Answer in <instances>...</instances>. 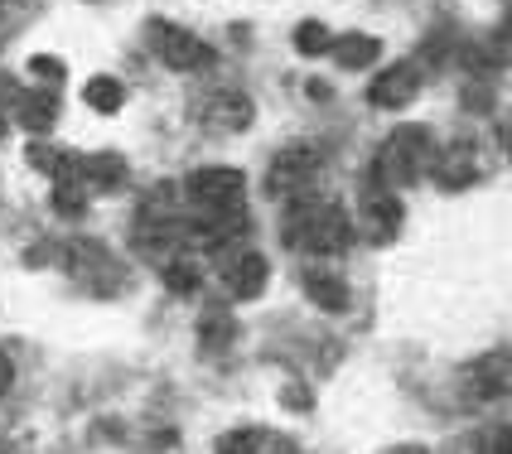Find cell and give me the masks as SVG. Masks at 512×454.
Masks as SVG:
<instances>
[{"label":"cell","mask_w":512,"mask_h":454,"mask_svg":"<svg viewBox=\"0 0 512 454\" xmlns=\"http://www.w3.org/2000/svg\"><path fill=\"white\" fill-rule=\"evenodd\" d=\"M281 242L285 247H300V252H319L334 256L353 242V223L339 203L314 199V194H300V199H285L281 213Z\"/></svg>","instance_id":"1"},{"label":"cell","mask_w":512,"mask_h":454,"mask_svg":"<svg viewBox=\"0 0 512 454\" xmlns=\"http://www.w3.org/2000/svg\"><path fill=\"white\" fill-rule=\"evenodd\" d=\"M430 160H435V136H430V126H416V121H406L397 126L387 145L377 150V160H372V184H382V189H406V184H416L421 174L430 170Z\"/></svg>","instance_id":"2"},{"label":"cell","mask_w":512,"mask_h":454,"mask_svg":"<svg viewBox=\"0 0 512 454\" xmlns=\"http://www.w3.org/2000/svg\"><path fill=\"white\" fill-rule=\"evenodd\" d=\"M68 276L83 285L87 295H97V300H107V295H121V285H126V271H121V261H116L102 242H73L68 247Z\"/></svg>","instance_id":"3"},{"label":"cell","mask_w":512,"mask_h":454,"mask_svg":"<svg viewBox=\"0 0 512 454\" xmlns=\"http://www.w3.org/2000/svg\"><path fill=\"white\" fill-rule=\"evenodd\" d=\"M145 34H150V49H155V58H160L165 68H174V73H199V68H208V63H213V49L203 44L199 34H189L184 25L150 20V25H145Z\"/></svg>","instance_id":"4"},{"label":"cell","mask_w":512,"mask_h":454,"mask_svg":"<svg viewBox=\"0 0 512 454\" xmlns=\"http://www.w3.org/2000/svg\"><path fill=\"white\" fill-rule=\"evenodd\" d=\"M184 194L194 208H237L247 199V174L228 170V165H208V170H194L184 179Z\"/></svg>","instance_id":"5"},{"label":"cell","mask_w":512,"mask_h":454,"mask_svg":"<svg viewBox=\"0 0 512 454\" xmlns=\"http://www.w3.org/2000/svg\"><path fill=\"white\" fill-rule=\"evenodd\" d=\"M319 150L314 145H285L281 155L271 160V174H266V189L271 194H281V199H300V194H310L314 174H319Z\"/></svg>","instance_id":"6"},{"label":"cell","mask_w":512,"mask_h":454,"mask_svg":"<svg viewBox=\"0 0 512 454\" xmlns=\"http://www.w3.org/2000/svg\"><path fill=\"white\" fill-rule=\"evenodd\" d=\"M401 223H406V213H401L397 194L382 189V184H368L363 208H358V232L368 237L372 247H387V242H397L401 237Z\"/></svg>","instance_id":"7"},{"label":"cell","mask_w":512,"mask_h":454,"mask_svg":"<svg viewBox=\"0 0 512 454\" xmlns=\"http://www.w3.org/2000/svg\"><path fill=\"white\" fill-rule=\"evenodd\" d=\"M199 126L203 131H218V136H232V131H247L252 126V97H242V92H208L199 102Z\"/></svg>","instance_id":"8"},{"label":"cell","mask_w":512,"mask_h":454,"mask_svg":"<svg viewBox=\"0 0 512 454\" xmlns=\"http://www.w3.org/2000/svg\"><path fill=\"white\" fill-rule=\"evenodd\" d=\"M416 97H421V68H416V63H397V68H387L382 78H372V87H368V102L382 107V112H401V107H411Z\"/></svg>","instance_id":"9"},{"label":"cell","mask_w":512,"mask_h":454,"mask_svg":"<svg viewBox=\"0 0 512 454\" xmlns=\"http://www.w3.org/2000/svg\"><path fill=\"white\" fill-rule=\"evenodd\" d=\"M430 174H435L440 189H469V184H479V150L469 141L445 145V150H435Z\"/></svg>","instance_id":"10"},{"label":"cell","mask_w":512,"mask_h":454,"mask_svg":"<svg viewBox=\"0 0 512 454\" xmlns=\"http://www.w3.org/2000/svg\"><path fill=\"white\" fill-rule=\"evenodd\" d=\"M469 377L479 382L484 397H512V348H498V353H484Z\"/></svg>","instance_id":"11"},{"label":"cell","mask_w":512,"mask_h":454,"mask_svg":"<svg viewBox=\"0 0 512 454\" xmlns=\"http://www.w3.org/2000/svg\"><path fill=\"white\" fill-rule=\"evenodd\" d=\"M15 116H20V126H29V131H49V126H54V116H58L54 87L20 92V97H15Z\"/></svg>","instance_id":"12"},{"label":"cell","mask_w":512,"mask_h":454,"mask_svg":"<svg viewBox=\"0 0 512 454\" xmlns=\"http://www.w3.org/2000/svg\"><path fill=\"white\" fill-rule=\"evenodd\" d=\"M218 454H290V445L256 426H242V430H228V435L218 440Z\"/></svg>","instance_id":"13"},{"label":"cell","mask_w":512,"mask_h":454,"mask_svg":"<svg viewBox=\"0 0 512 454\" xmlns=\"http://www.w3.org/2000/svg\"><path fill=\"white\" fill-rule=\"evenodd\" d=\"M78 179H87L92 189H121L126 184V160L112 155V150L87 155V160H78Z\"/></svg>","instance_id":"14"},{"label":"cell","mask_w":512,"mask_h":454,"mask_svg":"<svg viewBox=\"0 0 512 454\" xmlns=\"http://www.w3.org/2000/svg\"><path fill=\"white\" fill-rule=\"evenodd\" d=\"M329 54L339 68H372L377 54H382V39H372V34H343L329 44Z\"/></svg>","instance_id":"15"},{"label":"cell","mask_w":512,"mask_h":454,"mask_svg":"<svg viewBox=\"0 0 512 454\" xmlns=\"http://www.w3.org/2000/svg\"><path fill=\"white\" fill-rule=\"evenodd\" d=\"M305 295H310L319 310H329V314L348 310V285H343L334 271H305Z\"/></svg>","instance_id":"16"},{"label":"cell","mask_w":512,"mask_h":454,"mask_svg":"<svg viewBox=\"0 0 512 454\" xmlns=\"http://www.w3.org/2000/svg\"><path fill=\"white\" fill-rule=\"evenodd\" d=\"M83 102L92 107V112H102V116H112V112H121L126 107V87L116 83V78H92V83L83 87Z\"/></svg>","instance_id":"17"},{"label":"cell","mask_w":512,"mask_h":454,"mask_svg":"<svg viewBox=\"0 0 512 454\" xmlns=\"http://www.w3.org/2000/svg\"><path fill=\"white\" fill-rule=\"evenodd\" d=\"M29 165H34V170H44L54 184L78 179V160H73V155H63V150H49V145H29Z\"/></svg>","instance_id":"18"},{"label":"cell","mask_w":512,"mask_h":454,"mask_svg":"<svg viewBox=\"0 0 512 454\" xmlns=\"http://www.w3.org/2000/svg\"><path fill=\"white\" fill-rule=\"evenodd\" d=\"M329 44H334V34L319 25V20H300V25H295V49H300L305 58L329 54Z\"/></svg>","instance_id":"19"},{"label":"cell","mask_w":512,"mask_h":454,"mask_svg":"<svg viewBox=\"0 0 512 454\" xmlns=\"http://www.w3.org/2000/svg\"><path fill=\"white\" fill-rule=\"evenodd\" d=\"M49 203H54L63 218H78V213L87 208V194H83V184H78V179H63V184H54Z\"/></svg>","instance_id":"20"},{"label":"cell","mask_w":512,"mask_h":454,"mask_svg":"<svg viewBox=\"0 0 512 454\" xmlns=\"http://www.w3.org/2000/svg\"><path fill=\"white\" fill-rule=\"evenodd\" d=\"M199 266L194 261H165V285H170L174 295H194L199 290Z\"/></svg>","instance_id":"21"},{"label":"cell","mask_w":512,"mask_h":454,"mask_svg":"<svg viewBox=\"0 0 512 454\" xmlns=\"http://www.w3.org/2000/svg\"><path fill=\"white\" fill-rule=\"evenodd\" d=\"M199 334H203V348H228L232 334H237V324H232L228 314H208Z\"/></svg>","instance_id":"22"},{"label":"cell","mask_w":512,"mask_h":454,"mask_svg":"<svg viewBox=\"0 0 512 454\" xmlns=\"http://www.w3.org/2000/svg\"><path fill=\"white\" fill-rule=\"evenodd\" d=\"M29 73H39L44 83H54L63 78V58H49V54H39V58H29Z\"/></svg>","instance_id":"23"},{"label":"cell","mask_w":512,"mask_h":454,"mask_svg":"<svg viewBox=\"0 0 512 454\" xmlns=\"http://www.w3.org/2000/svg\"><path fill=\"white\" fill-rule=\"evenodd\" d=\"M281 401H290L295 411H305V406H310V397L300 392V382H290V387H285V392H281Z\"/></svg>","instance_id":"24"},{"label":"cell","mask_w":512,"mask_h":454,"mask_svg":"<svg viewBox=\"0 0 512 454\" xmlns=\"http://www.w3.org/2000/svg\"><path fill=\"white\" fill-rule=\"evenodd\" d=\"M493 454H512V426H498V435H493Z\"/></svg>","instance_id":"25"},{"label":"cell","mask_w":512,"mask_h":454,"mask_svg":"<svg viewBox=\"0 0 512 454\" xmlns=\"http://www.w3.org/2000/svg\"><path fill=\"white\" fill-rule=\"evenodd\" d=\"M10 382H15V363H10V358L0 353V397L10 392Z\"/></svg>","instance_id":"26"},{"label":"cell","mask_w":512,"mask_h":454,"mask_svg":"<svg viewBox=\"0 0 512 454\" xmlns=\"http://www.w3.org/2000/svg\"><path fill=\"white\" fill-rule=\"evenodd\" d=\"M387 454H426L421 445H401V450H387Z\"/></svg>","instance_id":"27"},{"label":"cell","mask_w":512,"mask_h":454,"mask_svg":"<svg viewBox=\"0 0 512 454\" xmlns=\"http://www.w3.org/2000/svg\"><path fill=\"white\" fill-rule=\"evenodd\" d=\"M503 145H508V160H512V121L503 126Z\"/></svg>","instance_id":"28"},{"label":"cell","mask_w":512,"mask_h":454,"mask_svg":"<svg viewBox=\"0 0 512 454\" xmlns=\"http://www.w3.org/2000/svg\"><path fill=\"white\" fill-rule=\"evenodd\" d=\"M0 141H5V116H0Z\"/></svg>","instance_id":"29"},{"label":"cell","mask_w":512,"mask_h":454,"mask_svg":"<svg viewBox=\"0 0 512 454\" xmlns=\"http://www.w3.org/2000/svg\"><path fill=\"white\" fill-rule=\"evenodd\" d=\"M508 29H512V20H508Z\"/></svg>","instance_id":"30"}]
</instances>
